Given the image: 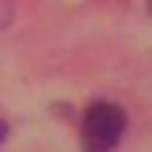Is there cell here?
<instances>
[{"label": "cell", "instance_id": "2", "mask_svg": "<svg viewBox=\"0 0 152 152\" xmlns=\"http://www.w3.org/2000/svg\"><path fill=\"white\" fill-rule=\"evenodd\" d=\"M15 19V0H0V30Z\"/></svg>", "mask_w": 152, "mask_h": 152}, {"label": "cell", "instance_id": "3", "mask_svg": "<svg viewBox=\"0 0 152 152\" xmlns=\"http://www.w3.org/2000/svg\"><path fill=\"white\" fill-rule=\"evenodd\" d=\"M4 137H7V123L0 119V145H4Z\"/></svg>", "mask_w": 152, "mask_h": 152}, {"label": "cell", "instance_id": "4", "mask_svg": "<svg viewBox=\"0 0 152 152\" xmlns=\"http://www.w3.org/2000/svg\"><path fill=\"white\" fill-rule=\"evenodd\" d=\"M148 11H152V0H148Z\"/></svg>", "mask_w": 152, "mask_h": 152}, {"label": "cell", "instance_id": "1", "mask_svg": "<svg viewBox=\"0 0 152 152\" xmlns=\"http://www.w3.org/2000/svg\"><path fill=\"white\" fill-rule=\"evenodd\" d=\"M126 134V111L111 100H93L82 115V152H115Z\"/></svg>", "mask_w": 152, "mask_h": 152}]
</instances>
